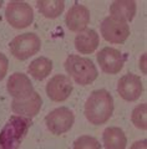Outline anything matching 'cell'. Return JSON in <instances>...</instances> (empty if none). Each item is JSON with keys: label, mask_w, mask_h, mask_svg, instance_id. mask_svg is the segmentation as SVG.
<instances>
[{"label": "cell", "mask_w": 147, "mask_h": 149, "mask_svg": "<svg viewBox=\"0 0 147 149\" xmlns=\"http://www.w3.org/2000/svg\"><path fill=\"white\" fill-rule=\"evenodd\" d=\"M96 58L97 63L101 67V71L107 74H116L121 72V70L124 68L125 65L124 54L117 49L110 47V46H106V47L98 51Z\"/></svg>", "instance_id": "ba28073f"}, {"label": "cell", "mask_w": 147, "mask_h": 149, "mask_svg": "<svg viewBox=\"0 0 147 149\" xmlns=\"http://www.w3.org/2000/svg\"><path fill=\"white\" fill-rule=\"evenodd\" d=\"M105 149H126L127 137L120 127H107L102 133Z\"/></svg>", "instance_id": "2e32d148"}, {"label": "cell", "mask_w": 147, "mask_h": 149, "mask_svg": "<svg viewBox=\"0 0 147 149\" xmlns=\"http://www.w3.org/2000/svg\"><path fill=\"white\" fill-rule=\"evenodd\" d=\"M136 15V1L134 0H116L110 5V16L122 21H132Z\"/></svg>", "instance_id": "9a60e30c"}, {"label": "cell", "mask_w": 147, "mask_h": 149, "mask_svg": "<svg viewBox=\"0 0 147 149\" xmlns=\"http://www.w3.org/2000/svg\"><path fill=\"white\" fill-rule=\"evenodd\" d=\"M4 5V1H3V0H0V8H1Z\"/></svg>", "instance_id": "cb8c5ba5"}, {"label": "cell", "mask_w": 147, "mask_h": 149, "mask_svg": "<svg viewBox=\"0 0 147 149\" xmlns=\"http://www.w3.org/2000/svg\"><path fill=\"white\" fill-rule=\"evenodd\" d=\"M117 92L121 98L127 102L137 101L143 92L141 77L134 73L124 74L117 82Z\"/></svg>", "instance_id": "30bf717a"}, {"label": "cell", "mask_w": 147, "mask_h": 149, "mask_svg": "<svg viewBox=\"0 0 147 149\" xmlns=\"http://www.w3.org/2000/svg\"><path fill=\"white\" fill-rule=\"evenodd\" d=\"M130 149H147V139H141V141L135 142Z\"/></svg>", "instance_id": "603a6c76"}, {"label": "cell", "mask_w": 147, "mask_h": 149, "mask_svg": "<svg viewBox=\"0 0 147 149\" xmlns=\"http://www.w3.org/2000/svg\"><path fill=\"white\" fill-rule=\"evenodd\" d=\"M0 149H1V148H0Z\"/></svg>", "instance_id": "d4e9b609"}, {"label": "cell", "mask_w": 147, "mask_h": 149, "mask_svg": "<svg viewBox=\"0 0 147 149\" xmlns=\"http://www.w3.org/2000/svg\"><path fill=\"white\" fill-rule=\"evenodd\" d=\"M140 70L143 74L147 73V54H143L140 57Z\"/></svg>", "instance_id": "7402d4cb"}, {"label": "cell", "mask_w": 147, "mask_h": 149, "mask_svg": "<svg viewBox=\"0 0 147 149\" xmlns=\"http://www.w3.org/2000/svg\"><path fill=\"white\" fill-rule=\"evenodd\" d=\"M113 108V97L107 90L101 88L90 93L85 102L84 114L91 124L101 125L112 117Z\"/></svg>", "instance_id": "6da1fadb"}, {"label": "cell", "mask_w": 147, "mask_h": 149, "mask_svg": "<svg viewBox=\"0 0 147 149\" xmlns=\"http://www.w3.org/2000/svg\"><path fill=\"white\" fill-rule=\"evenodd\" d=\"M90 19H91V14H90L89 9L80 4H75L66 13L65 24L70 31L79 34L85 29H87Z\"/></svg>", "instance_id": "4fadbf2b"}, {"label": "cell", "mask_w": 147, "mask_h": 149, "mask_svg": "<svg viewBox=\"0 0 147 149\" xmlns=\"http://www.w3.org/2000/svg\"><path fill=\"white\" fill-rule=\"evenodd\" d=\"M29 122L19 117H13L0 132L1 149H18L19 143L26 132Z\"/></svg>", "instance_id": "52a82bcc"}, {"label": "cell", "mask_w": 147, "mask_h": 149, "mask_svg": "<svg viewBox=\"0 0 147 149\" xmlns=\"http://www.w3.org/2000/svg\"><path fill=\"white\" fill-rule=\"evenodd\" d=\"M75 123V114L68 107H58L46 114L45 124L47 129L55 136H61L72 128Z\"/></svg>", "instance_id": "5b68a950"}, {"label": "cell", "mask_w": 147, "mask_h": 149, "mask_svg": "<svg viewBox=\"0 0 147 149\" xmlns=\"http://www.w3.org/2000/svg\"><path fill=\"white\" fill-rule=\"evenodd\" d=\"M41 49V40L34 32L18 35L10 41L9 50L15 58L24 61L36 55Z\"/></svg>", "instance_id": "3957f363"}, {"label": "cell", "mask_w": 147, "mask_h": 149, "mask_svg": "<svg viewBox=\"0 0 147 149\" xmlns=\"http://www.w3.org/2000/svg\"><path fill=\"white\" fill-rule=\"evenodd\" d=\"M101 36L105 39L107 42L118 45L124 44L130 36V25L129 22L122 21L120 19L107 16L102 20L100 25Z\"/></svg>", "instance_id": "8992f818"}, {"label": "cell", "mask_w": 147, "mask_h": 149, "mask_svg": "<svg viewBox=\"0 0 147 149\" xmlns=\"http://www.w3.org/2000/svg\"><path fill=\"white\" fill-rule=\"evenodd\" d=\"M9 68V60L4 54H0V81L4 80V77L8 73Z\"/></svg>", "instance_id": "44dd1931"}, {"label": "cell", "mask_w": 147, "mask_h": 149, "mask_svg": "<svg viewBox=\"0 0 147 149\" xmlns=\"http://www.w3.org/2000/svg\"><path fill=\"white\" fill-rule=\"evenodd\" d=\"M36 8L42 16L47 19L59 17L65 10L64 0H37Z\"/></svg>", "instance_id": "ac0fdd59"}, {"label": "cell", "mask_w": 147, "mask_h": 149, "mask_svg": "<svg viewBox=\"0 0 147 149\" xmlns=\"http://www.w3.org/2000/svg\"><path fill=\"white\" fill-rule=\"evenodd\" d=\"M74 90L72 81L66 74H55L46 83L45 91L47 97L53 102H64L70 97Z\"/></svg>", "instance_id": "9c48e42d"}, {"label": "cell", "mask_w": 147, "mask_h": 149, "mask_svg": "<svg viewBox=\"0 0 147 149\" xmlns=\"http://www.w3.org/2000/svg\"><path fill=\"white\" fill-rule=\"evenodd\" d=\"M42 106L41 96L34 91L30 96L20 100H13L11 102V111L14 114L19 117H26V118H34L39 113Z\"/></svg>", "instance_id": "8fae6325"}, {"label": "cell", "mask_w": 147, "mask_h": 149, "mask_svg": "<svg viewBox=\"0 0 147 149\" xmlns=\"http://www.w3.org/2000/svg\"><path fill=\"white\" fill-rule=\"evenodd\" d=\"M131 122L136 128L141 130L147 129V104H137L131 113Z\"/></svg>", "instance_id": "d6986e66"}, {"label": "cell", "mask_w": 147, "mask_h": 149, "mask_svg": "<svg viewBox=\"0 0 147 149\" xmlns=\"http://www.w3.org/2000/svg\"><path fill=\"white\" fill-rule=\"evenodd\" d=\"M64 66L69 76L80 86L91 85L98 76L95 63L89 57L80 55H69Z\"/></svg>", "instance_id": "7a4b0ae2"}, {"label": "cell", "mask_w": 147, "mask_h": 149, "mask_svg": "<svg viewBox=\"0 0 147 149\" xmlns=\"http://www.w3.org/2000/svg\"><path fill=\"white\" fill-rule=\"evenodd\" d=\"M5 19L14 29H25L34 21V10L25 1H9L5 8Z\"/></svg>", "instance_id": "277c9868"}, {"label": "cell", "mask_w": 147, "mask_h": 149, "mask_svg": "<svg viewBox=\"0 0 147 149\" xmlns=\"http://www.w3.org/2000/svg\"><path fill=\"white\" fill-rule=\"evenodd\" d=\"M72 149H102V147L101 143L95 137L84 134V136L76 138V141L74 142Z\"/></svg>", "instance_id": "ffe728a7"}, {"label": "cell", "mask_w": 147, "mask_h": 149, "mask_svg": "<svg viewBox=\"0 0 147 149\" xmlns=\"http://www.w3.org/2000/svg\"><path fill=\"white\" fill-rule=\"evenodd\" d=\"M6 90L9 95L13 97V100H20L30 96L34 92V86L27 74L23 72H15L8 78Z\"/></svg>", "instance_id": "7c38bea8"}, {"label": "cell", "mask_w": 147, "mask_h": 149, "mask_svg": "<svg viewBox=\"0 0 147 149\" xmlns=\"http://www.w3.org/2000/svg\"><path fill=\"white\" fill-rule=\"evenodd\" d=\"M100 44V35L94 29H85L79 32L75 37L74 45L75 49L81 55H90L98 47Z\"/></svg>", "instance_id": "5bb4252c"}, {"label": "cell", "mask_w": 147, "mask_h": 149, "mask_svg": "<svg viewBox=\"0 0 147 149\" xmlns=\"http://www.w3.org/2000/svg\"><path fill=\"white\" fill-rule=\"evenodd\" d=\"M54 68V63L50 58L45 57V56H40L36 57L35 60L29 63L27 67V72L31 74V77H34L37 81H42L49 76Z\"/></svg>", "instance_id": "e0dca14e"}]
</instances>
